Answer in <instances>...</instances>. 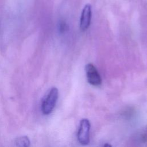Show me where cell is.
<instances>
[{
	"label": "cell",
	"instance_id": "cell-6",
	"mask_svg": "<svg viewBox=\"0 0 147 147\" xmlns=\"http://www.w3.org/2000/svg\"><path fill=\"white\" fill-rule=\"evenodd\" d=\"M103 147H113V146H112L110 144L106 143V144H105L103 145Z\"/></svg>",
	"mask_w": 147,
	"mask_h": 147
},
{
	"label": "cell",
	"instance_id": "cell-5",
	"mask_svg": "<svg viewBox=\"0 0 147 147\" xmlns=\"http://www.w3.org/2000/svg\"><path fill=\"white\" fill-rule=\"evenodd\" d=\"M16 144L17 147H29L30 141L27 136H21L16 139Z\"/></svg>",
	"mask_w": 147,
	"mask_h": 147
},
{
	"label": "cell",
	"instance_id": "cell-4",
	"mask_svg": "<svg viewBox=\"0 0 147 147\" xmlns=\"http://www.w3.org/2000/svg\"><path fill=\"white\" fill-rule=\"evenodd\" d=\"M92 16V9L90 4H86L82 11L80 18V29L82 31L86 30L91 22Z\"/></svg>",
	"mask_w": 147,
	"mask_h": 147
},
{
	"label": "cell",
	"instance_id": "cell-2",
	"mask_svg": "<svg viewBox=\"0 0 147 147\" xmlns=\"http://www.w3.org/2000/svg\"><path fill=\"white\" fill-rule=\"evenodd\" d=\"M91 124L88 119L84 118L80 121L78 131V139L83 145H87L90 142V130Z\"/></svg>",
	"mask_w": 147,
	"mask_h": 147
},
{
	"label": "cell",
	"instance_id": "cell-1",
	"mask_svg": "<svg viewBox=\"0 0 147 147\" xmlns=\"http://www.w3.org/2000/svg\"><path fill=\"white\" fill-rule=\"evenodd\" d=\"M59 96V91L56 87H52L49 90L42 99L41 111L45 115L50 114L53 110L57 102Z\"/></svg>",
	"mask_w": 147,
	"mask_h": 147
},
{
	"label": "cell",
	"instance_id": "cell-3",
	"mask_svg": "<svg viewBox=\"0 0 147 147\" xmlns=\"http://www.w3.org/2000/svg\"><path fill=\"white\" fill-rule=\"evenodd\" d=\"M85 72L88 82L94 86H99L102 83V79L97 69L92 63H88L85 66Z\"/></svg>",
	"mask_w": 147,
	"mask_h": 147
}]
</instances>
